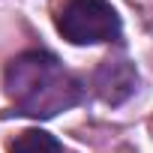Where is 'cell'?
<instances>
[{"mask_svg": "<svg viewBox=\"0 0 153 153\" xmlns=\"http://www.w3.org/2000/svg\"><path fill=\"white\" fill-rule=\"evenodd\" d=\"M3 87L12 108L24 117H54L84 99V87L75 75L42 48L18 54L3 75Z\"/></svg>", "mask_w": 153, "mask_h": 153, "instance_id": "6da1fadb", "label": "cell"}, {"mask_svg": "<svg viewBox=\"0 0 153 153\" xmlns=\"http://www.w3.org/2000/svg\"><path fill=\"white\" fill-rule=\"evenodd\" d=\"M54 27L72 45L117 42L123 33L120 15L108 0H63L54 15Z\"/></svg>", "mask_w": 153, "mask_h": 153, "instance_id": "7a4b0ae2", "label": "cell"}, {"mask_svg": "<svg viewBox=\"0 0 153 153\" xmlns=\"http://www.w3.org/2000/svg\"><path fill=\"white\" fill-rule=\"evenodd\" d=\"M135 84H138V72L126 57L102 60V66L93 75V87L108 105H120L123 99H129L135 93Z\"/></svg>", "mask_w": 153, "mask_h": 153, "instance_id": "3957f363", "label": "cell"}, {"mask_svg": "<svg viewBox=\"0 0 153 153\" xmlns=\"http://www.w3.org/2000/svg\"><path fill=\"white\" fill-rule=\"evenodd\" d=\"M9 153H66V150L54 135L42 129H27L9 144Z\"/></svg>", "mask_w": 153, "mask_h": 153, "instance_id": "277c9868", "label": "cell"}]
</instances>
